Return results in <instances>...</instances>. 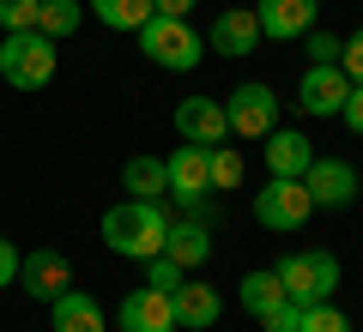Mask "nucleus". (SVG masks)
Segmentation results:
<instances>
[{
  "mask_svg": "<svg viewBox=\"0 0 363 332\" xmlns=\"http://www.w3.org/2000/svg\"><path fill=\"white\" fill-rule=\"evenodd\" d=\"M164 236H169V212L157 200H121V205L104 212V242L116 248L121 260L164 254Z\"/></svg>",
  "mask_w": 363,
  "mask_h": 332,
  "instance_id": "1",
  "label": "nucleus"
},
{
  "mask_svg": "<svg viewBox=\"0 0 363 332\" xmlns=\"http://www.w3.org/2000/svg\"><path fill=\"white\" fill-rule=\"evenodd\" d=\"M133 37H140V55H145L152 67H164V73H194V67L206 61V42L194 37V25H188V18L152 13Z\"/></svg>",
  "mask_w": 363,
  "mask_h": 332,
  "instance_id": "2",
  "label": "nucleus"
},
{
  "mask_svg": "<svg viewBox=\"0 0 363 332\" xmlns=\"http://www.w3.org/2000/svg\"><path fill=\"white\" fill-rule=\"evenodd\" d=\"M55 61H61V42L43 30H6L0 42V79L13 91H43L55 79Z\"/></svg>",
  "mask_w": 363,
  "mask_h": 332,
  "instance_id": "3",
  "label": "nucleus"
},
{
  "mask_svg": "<svg viewBox=\"0 0 363 332\" xmlns=\"http://www.w3.org/2000/svg\"><path fill=\"white\" fill-rule=\"evenodd\" d=\"M309 217H315V200H309V188H303L297 176H267V188L255 193V224L272 230V236L303 230Z\"/></svg>",
  "mask_w": 363,
  "mask_h": 332,
  "instance_id": "4",
  "label": "nucleus"
},
{
  "mask_svg": "<svg viewBox=\"0 0 363 332\" xmlns=\"http://www.w3.org/2000/svg\"><path fill=\"white\" fill-rule=\"evenodd\" d=\"M272 272H279V284H285V296L297 308L333 302V290H339V260L327 254V248H315V254H285Z\"/></svg>",
  "mask_w": 363,
  "mask_h": 332,
  "instance_id": "5",
  "label": "nucleus"
},
{
  "mask_svg": "<svg viewBox=\"0 0 363 332\" xmlns=\"http://www.w3.org/2000/svg\"><path fill=\"white\" fill-rule=\"evenodd\" d=\"M224 121H230L236 139H267L272 127H279V97H272V85H236L230 97H224Z\"/></svg>",
  "mask_w": 363,
  "mask_h": 332,
  "instance_id": "6",
  "label": "nucleus"
},
{
  "mask_svg": "<svg viewBox=\"0 0 363 332\" xmlns=\"http://www.w3.org/2000/svg\"><path fill=\"white\" fill-rule=\"evenodd\" d=\"M164 176H169V200H176L182 212H200L206 193H212V181H206V145H188V139H182L176 151L164 157Z\"/></svg>",
  "mask_w": 363,
  "mask_h": 332,
  "instance_id": "7",
  "label": "nucleus"
},
{
  "mask_svg": "<svg viewBox=\"0 0 363 332\" xmlns=\"http://www.w3.org/2000/svg\"><path fill=\"white\" fill-rule=\"evenodd\" d=\"M303 188H309L315 212H345L363 181H357V169H351L345 157H315V164L303 169Z\"/></svg>",
  "mask_w": 363,
  "mask_h": 332,
  "instance_id": "8",
  "label": "nucleus"
},
{
  "mask_svg": "<svg viewBox=\"0 0 363 332\" xmlns=\"http://www.w3.org/2000/svg\"><path fill=\"white\" fill-rule=\"evenodd\" d=\"M315 13H321V0H255L260 37L272 42H303L315 30Z\"/></svg>",
  "mask_w": 363,
  "mask_h": 332,
  "instance_id": "9",
  "label": "nucleus"
},
{
  "mask_svg": "<svg viewBox=\"0 0 363 332\" xmlns=\"http://www.w3.org/2000/svg\"><path fill=\"white\" fill-rule=\"evenodd\" d=\"M176 133L188 145H224L230 139V121H224V103H212V97H182L176 103Z\"/></svg>",
  "mask_w": 363,
  "mask_h": 332,
  "instance_id": "10",
  "label": "nucleus"
},
{
  "mask_svg": "<svg viewBox=\"0 0 363 332\" xmlns=\"http://www.w3.org/2000/svg\"><path fill=\"white\" fill-rule=\"evenodd\" d=\"M169 308H176V332L182 326H188V332H206V326H218L224 296L212 290V284H200V278H182L176 290H169Z\"/></svg>",
  "mask_w": 363,
  "mask_h": 332,
  "instance_id": "11",
  "label": "nucleus"
},
{
  "mask_svg": "<svg viewBox=\"0 0 363 332\" xmlns=\"http://www.w3.org/2000/svg\"><path fill=\"white\" fill-rule=\"evenodd\" d=\"M18 284H25V296H37V302H55V296L73 284V266H67V254H55V248H37V254L18 260Z\"/></svg>",
  "mask_w": 363,
  "mask_h": 332,
  "instance_id": "12",
  "label": "nucleus"
},
{
  "mask_svg": "<svg viewBox=\"0 0 363 332\" xmlns=\"http://www.w3.org/2000/svg\"><path fill=\"white\" fill-rule=\"evenodd\" d=\"M351 97V79L339 73V67H309V73L297 79V103L303 115H339Z\"/></svg>",
  "mask_w": 363,
  "mask_h": 332,
  "instance_id": "13",
  "label": "nucleus"
},
{
  "mask_svg": "<svg viewBox=\"0 0 363 332\" xmlns=\"http://www.w3.org/2000/svg\"><path fill=\"white\" fill-rule=\"evenodd\" d=\"M116 320H121V332H176V308H169V296L152 290V284L133 290V296H121Z\"/></svg>",
  "mask_w": 363,
  "mask_h": 332,
  "instance_id": "14",
  "label": "nucleus"
},
{
  "mask_svg": "<svg viewBox=\"0 0 363 332\" xmlns=\"http://www.w3.org/2000/svg\"><path fill=\"white\" fill-rule=\"evenodd\" d=\"M212 49L230 55V61L255 55V49H260V18H255V6H224V13L212 18Z\"/></svg>",
  "mask_w": 363,
  "mask_h": 332,
  "instance_id": "15",
  "label": "nucleus"
},
{
  "mask_svg": "<svg viewBox=\"0 0 363 332\" xmlns=\"http://www.w3.org/2000/svg\"><path fill=\"white\" fill-rule=\"evenodd\" d=\"M164 254L176 260L182 272L206 266V260H212V230L200 224V217H182V224H169V236H164Z\"/></svg>",
  "mask_w": 363,
  "mask_h": 332,
  "instance_id": "16",
  "label": "nucleus"
},
{
  "mask_svg": "<svg viewBox=\"0 0 363 332\" xmlns=\"http://www.w3.org/2000/svg\"><path fill=\"white\" fill-rule=\"evenodd\" d=\"M49 320H55V332H104V308H97V296L73 290V284L49 302Z\"/></svg>",
  "mask_w": 363,
  "mask_h": 332,
  "instance_id": "17",
  "label": "nucleus"
},
{
  "mask_svg": "<svg viewBox=\"0 0 363 332\" xmlns=\"http://www.w3.org/2000/svg\"><path fill=\"white\" fill-rule=\"evenodd\" d=\"M309 164H315V145L303 139V133H291V127H272L267 133V176H297L303 181Z\"/></svg>",
  "mask_w": 363,
  "mask_h": 332,
  "instance_id": "18",
  "label": "nucleus"
},
{
  "mask_svg": "<svg viewBox=\"0 0 363 332\" xmlns=\"http://www.w3.org/2000/svg\"><path fill=\"white\" fill-rule=\"evenodd\" d=\"M121 188H128V200H164L169 193L164 157H128L121 164Z\"/></svg>",
  "mask_w": 363,
  "mask_h": 332,
  "instance_id": "19",
  "label": "nucleus"
},
{
  "mask_svg": "<svg viewBox=\"0 0 363 332\" xmlns=\"http://www.w3.org/2000/svg\"><path fill=\"white\" fill-rule=\"evenodd\" d=\"M236 296H242V308H248L255 320H260V314H272L279 302H291L285 284H279V272H248V278L236 284Z\"/></svg>",
  "mask_w": 363,
  "mask_h": 332,
  "instance_id": "20",
  "label": "nucleus"
},
{
  "mask_svg": "<svg viewBox=\"0 0 363 332\" xmlns=\"http://www.w3.org/2000/svg\"><path fill=\"white\" fill-rule=\"evenodd\" d=\"M85 13L109 30H140L152 18V0H85Z\"/></svg>",
  "mask_w": 363,
  "mask_h": 332,
  "instance_id": "21",
  "label": "nucleus"
},
{
  "mask_svg": "<svg viewBox=\"0 0 363 332\" xmlns=\"http://www.w3.org/2000/svg\"><path fill=\"white\" fill-rule=\"evenodd\" d=\"M79 25H85V0H43V6H37V30L55 37V42L73 37Z\"/></svg>",
  "mask_w": 363,
  "mask_h": 332,
  "instance_id": "22",
  "label": "nucleus"
},
{
  "mask_svg": "<svg viewBox=\"0 0 363 332\" xmlns=\"http://www.w3.org/2000/svg\"><path fill=\"white\" fill-rule=\"evenodd\" d=\"M206 181H212V193H230L236 181H242V151L212 145V151H206Z\"/></svg>",
  "mask_w": 363,
  "mask_h": 332,
  "instance_id": "23",
  "label": "nucleus"
},
{
  "mask_svg": "<svg viewBox=\"0 0 363 332\" xmlns=\"http://www.w3.org/2000/svg\"><path fill=\"white\" fill-rule=\"evenodd\" d=\"M297 332H351V314L333 308V302H309L303 320H297Z\"/></svg>",
  "mask_w": 363,
  "mask_h": 332,
  "instance_id": "24",
  "label": "nucleus"
},
{
  "mask_svg": "<svg viewBox=\"0 0 363 332\" xmlns=\"http://www.w3.org/2000/svg\"><path fill=\"white\" fill-rule=\"evenodd\" d=\"M43 0H0V30H37Z\"/></svg>",
  "mask_w": 363,
  "mask_h": 332,
  "instance_id": "25",
  "label": "nucleus"
},
{
  "mask_svg": "<svg viewBox=\"0 0 363 332\" xmlns=\"http://www.w3.org/2000/svg\"><path fill=\"white\" fill-rule=\"evenodd\" d=\"M339 42H345V37H333V30H309V37H303L309 67H339Z\"/></svg>",
  "mask_w": 363,
  "mask_h": 332,
  "instance_id": "26",
  "label": "nucleus"
},
{
  "mask_svg": "<svg viewBox=\"0 0 363 332\" xmlns=\"http://www.w3.org/2000/svg\"><path fill=\"white\" fill-rule=\"evenodd\" d=\"M339 73H345L351 85H363V30H351V37L339 42Z\"/></svg>",
  "mask_w": 363,
  "mask_h": 332,
  "instance_id": "27",
  "label": "nucleus"
},
{
  "mask_svg": "<svg viewBox=\"0 0 363 332\" xmlns=\"http://www.w3.org/2000/svg\"><path fill=\"white\" fill-rule=\"evenodd\" d=\"M145 266H152V272H145V284H152V290H164V296H169V290L182 284V266H176L169 254H152Z\"/></svg>",
  "mask_w": 363,
  "mask_h": 332,
  "instance_id": "28",
  "label": "nucleus"
},
{
  "mask_svg": "<svg viewBox=\"0 0 363 332\" xmlns=\"http://www.w3.org/2000/svg\"><path fill=\"white\" fill-rule=\"evenodd\" d=\"M297 320H303L297 302H279L272 314H260V326H267V332H297Z\"/></svg>",
  "mask_w": 363,
  "mask_h": 332,
  "instance_id": "29",
  "label": "nucleus"
},
{
  "mask_svg": "<svg viewBox=\"0 0 363 332\" xmlns=\"http://www.w3.org/2000/svg\"><path fill=\"white\" fill-rule=\"evenodd\" d=\"M339 121H345V127L363 139V85H351V97H345V109H339Z\"/></svg>",
  "mask_w": 363,
  "mask_h": 332,
  "instance_id": "30",
  "label": "nucleus"
},
{
  "mask_svg": "<svg viewBox=\"0 0 363 332\" xmlns=\"http://www.w3.org/2000/svg\"><path fill=\"white\" fill-rule=\"evenodd\" d=\"M18 260H25V254L13 248V236H0V290H6V284L18 278Z\"/></svg>",
  "mask_w": 363,
  "mask_h": 332,
  "instance_id": "31",
  "label": "nucleus"
},
{
  "mask_svg": "<svg viewBox=\"0 0 363 332\" xmlns=\"http://www.w3.org/2000/svg\"><path fill=\"white\" fill-rule=\"evenodd\" d=\"M152 13H164V18H188V13H194V0H152Z\"/></svg>",
  "mask_w": 363,
  "mask_h": 332,
  "instance_id": "32",
  "label": "nucleus"
}]
</instances>
